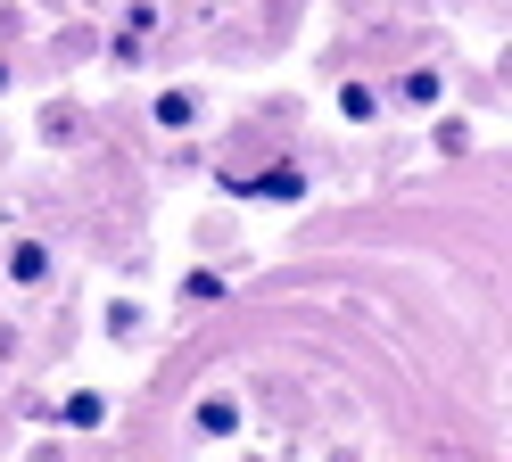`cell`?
<instances>
[{
	"instance_id": "cell-1",
	"label": "cell",
	"mask_w": 512,
	"mask_h": 462,
	"mask_svg": "<svg viewBox=\"0 0 512 462\" xmlns=\"http://www.w3.org/2000/svg\"><path fill=\"white\" fill-rule=\"evenodd\" d=\"M190 429H199V438H240V429H248V413H240V396L207 388L199 405H190Z\"/></svg>"
},
{
	"instance_id": "cell-2",
	"label": "cell",
	"mask_w": 512,
	"mask_h": 462,
	"mask_svg": "<svg viewBox=\"0 0 512 462\" xmlns=\"http://www.w3.org/2000/svg\"><path fill=\"white\" fill-rule=\"evenodd\" d=\"M149 116H157V132H199V124H207V99L190 91V83H174V91L149 99Z\"/></svg>"
},
{
	"instance_id": "cell-3",
	"label": "cell",
	"mask_w": 512,
	"mask_h": 462,
	"mask_svg": "<svg viewBox=\"0 0 512 462\" xmlns=\"http://www.w3.org/2000/svg\"><path fill=\"white\" fill-rule=\"evenodd\" d=\"M306 190H314L306 165H265V174H248V198H265V207H298Z\"/></svg>"
},
{
	"instance_id": "cell-4",
	"label": "cell",
	"mask_w": 512,
	"mask_h": 462,
	"mask_svg": "<svg viewBox=\"0 0 512 462\" xmlns=\"http://www.w3.org/2000/svg\"><path fill=\"white\" fill-rule=\"evenodd\" d=\"M9 281H17V289H42V281H50V240L17 231V240H9Z\"/></svg>"
},
{
	"instance_id": "cell-5",
	"label": "cell",
	"mask_w": 512,
	"mask_h": 462,
	"mask_svg": "<svg viewBox=\"0 0 512 462\" xmlns=\"http://www.w3.org/2000/svg\"><path fill=\"white\" fill-rule=\"evenodd\" d=\"M223 297H232V281H223L215 264H190L182 273V306H223Z\"/></svg>"
},
{
	"instance_id": "cell-6",
	"label": "cell",
	"mask_w": 512,
	"mask_h": 462,
	"mask_svg": "<svg viewBox=\"0 0 512 462\" xmlns=\"http://www.w3.org/2000/svg\"><path fill=\"white\" fill-rule=\"evenodd\" d=\"M438 99H446V75H438V66H413V75L397 83V108H438Z\"/></svg>"
},
{
	"instance_id": "cell-7",
	"label": "cell",
	"mask_w": 512,
	"mask_h": 462,
	"mask_svg": "<svg viewBox=\"0 0 512 462\" xmlns=\"http://www.w3.org/2000/svg\"><path fill=\"white\" fill-rule=\"evenodd\" d=\"M100 421H108V396L100 388H75L67 405H58V429H100Z\"/></svg>"
},
{
	"instance_id": "cell-8",
	"label": "cell",
	"mask_w": 512,
	"mask_h": 462,
	"mask_svg": "<svg viewBox=\"0 0 512 462\" xmlns=\"http://www.w3.org/2000/svg\"><path fill=\"white\" fill-rule=\"evenodd\" d=\"M339 116L347 124H372L380 116V83H339Z\"/></svg>"
},
{
	"instance_id": "cell-9",
	"label": "cell",
	"mask_w": 512,
	"mask_h": 462,
	"mask_svg": "<svg viewBox=\"0 0 512 462\" xmlns=\"http://www.w3.org/2000/svg\"><path fill=\"white\" fill-rule=\"evenodd\" d=\"M100 330H108V339H141V330H149V314L133 306V297H116V306L100 314Z\"/></svg>"
},
{
	"instance_id": "cell-10",
	"label": "cell",
	"mask_w": 512,
	"mask_h": 462,
	"mask_svg": "<svg viewBox=\"0 0 512 462\" xmlns=\"http://www.w3.org/2000/svg\"><path fill=\"white\" fill-rule=\"evenodd\" d=\"M430 141H438V157H463V149H471V124H463V116H438Z\"/></svg>"
},
{
	"instance_id": "cell-11",
	"label": "cell",
	"mask_w": 512,
	"mask_h": 462,
	"mask_svg": "<svg viewBox=\"0 0 512 462\" xmlns=\"http://www.w3.org/2000/svg\"><path fill=\"white\" fill-rule=\"evenodd\" d=\"M149 58V33H116L108 42V66H141Z\"/></svg>"
},
{
	"instance_id": "cell-12",
	"label": "cell",
	"mask_w": 512,
	"mask_h": 462,
	"mask_svg": "<svg viewBox=\"0 0 512 462\" xmlns=\"http://www.w3.org/2000/svg\"><path fill=\"white\" fill-rule=\"evenodd\" d=\"M0 91H9V58H0Z\"/></svg>"
}]
</instances>
